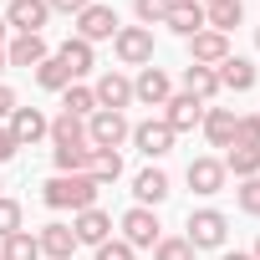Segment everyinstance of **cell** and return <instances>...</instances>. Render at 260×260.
Segmentation results:
<instances>
[{
  "mask_svg": "<svg viewBox=\"0 0 260 260\" xmlns=\"http://www.w3.org/2000/svg\"><path fill=\"white\" fill-rule=\"evenodd\" d=\"M16 230H21V204L0 194V240H6V235H16Z\"/></svg>",
  "mask_w": 260,
  "mask_h": 260,
  "instance_id": "obj_37",
  "label": "cell"
},
{
  "mask_svg": "<svg viewBox=\"0 0 260 260\" xmlns=\"http://www.w3.org/2000/svg\"><path fill=\"white\" fill-rule=\"evenodd\" d=\"M6 31H11V26H6V16H0V46H6Z\"/></svg>",
  "mask_w": 260,
  "mask_h": 260,
  "instance_id": "obj_42",
  "label": "cell"
},
{
  "mask_svg": "<svg viewBox=\"0 0 260 260\" xmlns=\"http://www.w3.org/2000/svg\"><path fill=\"white\" fill-rule=\"evenodd\" d=\"M87 174H92L102 189L117 184V179H122V153H117V148H92V169H87Z\"/></svg>",
  "mask_w": 260,
  "mask_h": 260,
  "instance_id": "obj_26",
  "label": "cell"
},
{
  "mask_svg": "<svg viewBox=\"0 0 260 260\" xmlns=\"http://www.w3.org/2000/svg\"><path fill=\"white\" fill-rule=\"evenodd\" d=\"M184 179H189V189H194V194H204V199H209V194H219V189H224V179H230V174H224V164H219V158H194Z\"/></svg>",
  "mask_w": 260,
  "mask_h": 260,
  "instance_id": "obj_17",
  "label": "cell"
},
{
  "mask_svg": "<svg viewBox=\"0 0 260 260\" xmlns=\"http://www.w3.org/2000/svg\"><path fill=\"white\" fill-rule=\"evenodd\" d=\"M164 122L174 127V133H194V127L204 122V102L189 97V92H174V97L164 102Z\"/></svg>",
  "mask_w": 260,
  "mask_h": 260,
  "instance_id": "obj_10",
  "label": "cell"
},
{
  "mask_svg": "<svg viewBox=\"0 0 260 260\" xmlns=\"http://www.w3.org/2000/svg\"><path fill=\"white\" fill-rule=\"evenodd\" d=\"M0 260H41V245H36V235H31V230H16V235H6V245H0Z\"/></svg>",
  "mask_w": 260,
  "mask_h": 260,
  "instance_id": "obj_28",
  "label": "cell"
},
{
  "mask_svg": "<svg viewBox=\"0 0 260 260\" xmlns=\"http://www.w3.org/2000/svg\"><path fill=\"white\" fill-rule=\"evenodd\" d=\"M36 82H41L46 92H67V87H72V72H67V67H61V56L51 51V56L36 67Z\"/></svg>",
  "mask_w": 260,
  "mask_h": 260,
  "instance_id": "obj_29",
  "label": "cell"
},
{
  "mask_svg": "<svg viewBox=\"0 0 260 260\" xmlns=\"http://www.w3.org/2000/svg\"><path fill=\"white\" fill-rule=\"evenodd\" d=\"M51 164H56V174H87L92 169V148H56Z\"/></svg>",
  "mask_w": 260,
  "mask_h": 260,
  "instance_id": "obj_31",
  "label": "cell"
},
{
  "mask_svg": "<svg viewBox=\"0 0 260 260\" xmlns=\"http://www.w3.org/2000/svg\"><path fill=\"white\" fill-rule=\"evenodd\" d=\"M46 56H51V51H46L41 36H16V41L6 46V61H11V67H26V72H36Z\"/></svg>",
  "mask_w": 260,
  "mask_h": 260,
  "instance_id": "obj_22",
  "label": "cell"
},
{
  "mask_svg": "<svg viewBox=\"0 0 260 260\" xmlns=\"http://www.w3.org/2000/svg\"><path fill=\"white\" fill-rule=\"evenodd\" d=\"M224 235H230V219L219 214V209H189V245L194 250H219L224 245Z\"/></svg>",
  "mask_w": 260,
  "mask_h": 260,
  "instance_id": "obj_5",
  "label": "cell"
},
{
  "mask_svg": "<svg viewBox=\"0 0 260 260\" xmlns=\"http://www.w3.org/2000/svg\"><path fill=\"white\" fill-rule=\"evenodd\" d=\"M77 36H82L87 46L112 41V36H117V11H112V6H97V0H92V6L77 16Z\"/></svg>",
  "mask_w": 260,
  "mask_h": 260,
  "instance_id": "obj_9",
  "label": "cell"
},
{
  "mask_svg": "<svg viewBox=\"0 0 260 260\" xmlns=\"http://www.w3.org/2000/svg\"><path fill=\"white\" fill-rule=\"evenodd\" d=\"M214 77H219V92H250V87H255V67H250L245 56H224V61L214 67Z\"/></svg>",
  "mask_w": 260,
  "mask_h": 260,
  "instance_id": "obj_20",
  "label": "cell"
},
{
  "mask_svg": "<svg viewBox=\"0 0 260 260\" xmlns=\"http://www.w3.org/2000/svg\"><path fill=\"white\" fill-rule=\"evenodd\" d=\"M204 6H224V0H204Z\"/></svg>",
  "mask_w": 260,
  "mask_h": 260,
  "instance_id": "obj_45",
  "label": "cell"
},
{
  "mask_svg": "<svg viewBox=\"0 0 260 260\" xmlns=\"http://www.w3.org/2000/svg\"><path fill=\"white\" fill-rule=\"evenodd\" d=\"M72 235H77V245H102V240H112V214H102L97 204L92 209H82L77 219H72Z\"/></svg>",
  "mask_w": 260,
  "mask_h": 260,
  "instance_id": "obj_15",
  "label": "cell"
},
{
  "mask_svg": "<svg viewBox=\"0 0 260 260\" xmlns=\"http://www.w3.org/2000/svg\"><path fill=\"white\" fill-rule=\"evenodd\" d=\"M219 164H224V174H235V179H255V174H260V148H240V143H230V153H224Z\"/></svg>",
  "mask_w": 260,
  "mask_h": 260,
  "instance_id": "obj_27",
  "label": "cell"
},
{
  "mask_svg": "<svg viewBox=\"0 0 260 260\" xmlns=\"http://www.w3.org/2000/svg\"><path fill=\"white\" fill-rule=\"evenodd\" d=\"M6 127H11V138H16L21 148H36L41 138H51V117H46L41 107H16V112L6 117Z\"/></svg>",
  "mask_w": 260,
  "mask_h": 260,
  "instance_id": "obj_7",
  "label": "cell"
},
{
  "mask_svg": "<svg viewBox=\"0 0 260 260\" xmlns=\"http://www.w3.org/2000/svg\"><path fill=\"white\" fill-rule=\"evenodd\" d=\"M6 67H11V61H6V46H0V72H6Z\"/></svg>",
  "mask_w": 260,
  "mask_h": 260,
  "instance_id": "obj_43",
  "label": "cell"
},
{
  "mask_svg": "<svg viewBox=\"0 0 260 260\" xmlns=\"http://www.w3.org/2000/svg\"><path fill=\"white\" fill-rule=\"evenodd\" d=\"M36 245H41V260H72L77 255V235H72V224H41L36 230Z\"/></svg>",
  "mask_w": 260,
  "mask_h": 260,
  "instance_id": "obj_13",
  "label": "cell"
},
{
  "mask_svg": "<svg viewBox=\"0 0 260 260\" xmlns=\"http://www.w3.org/2000/svg\"><path fill=\"white\" fill-rule=\"evenodd\" d=\"M255 46H260V26H255Z\"/></svg>",
  "mask_w": 260,
  "mask_h": 260,
  "instance_id": "obj_46",
  "label": "cell"
},
{
  "mask_svg": "<svg viewBox=\"0 0 260 260\" xmlns=\"http://www.w3.org/2000/svg\"><path fill=\"white\" fill-rule=\"evenodd\" d=\"M250 255H255V260H260V240H255V250H250Z\"/></svg>",
  "mask_w": 260,
  "mask_h": 260,
  "instance_id": "obj_44",
  "label": "cell"
},
{
  "mask_svg": "<svg viewBox=\"0 0 260 260\" xmlns=\"http://www.w3.org/2000/svg\"><path fill=\"white\" fill-rule=\"evenodd\" d=\"M235 143H240V148H260V112L235 117Z\"/></svg>",
  "mask_w": 260,
  "mask_h": 260,
  "instance_id": "obj_34",
  "label": "cell"
},
{
  "mask_svg": "<svg viewBox=\"0 0 260 260\" xmlns=\"http://www.w3.org/2000/svg\"><path fill=\"white\" fill-rule=\"evenodd\" d=\"M46 6H51V16H82L92 0H46Z\"/></svg>",
  "mask_w": 260,
  "mask_h": 260,
  "instance_id": "obj_38",
  "label": "cell"
},
{
  "mask_svg": "<svg viewBox=\"0 0 260 260\" xmlns=\"http://www.w3.org/2000/svg\"><path fill=\"white\" fill-rule=\"evenodd\" d=\"M127 133H133V127H127V117H122V112L97 107V112L87 117V143H92V148H122V143H127Z\"/></svg>",
  "mask_w": 260,
  "mask_h": 260,
  "instance_id": "obj_6",
  "label": "cell"
},
{
  "mask_svg": "<svg viewBox=\"0 0 260 260\" xmlns=\"http://www.w3.org/2000/svg\"><path fill=\"white\" fill-rule=\"evenodd\" d=\"M61 112H72V117H92V112H97V97H92V87L72 82V87L61 92Z\"/></svg>",
  "mask_w": 260,
  "mask_h": 260,
  "instance_id": "obj_30",
  "label": "cell"
},
{
  "mask_svg": "<svg viewBox=\"0 0 260 260\" xmlns=\"http://www.w3.org/2000/svg\"><path fill=\"white\" fill-rule=\"evenodd\" d=\"M16 107H21V102H16V92H11L6 82H0V122H6V117H11Z\"/></svg>",
  "mask_w": 260,
  "mask_h": 260,
  "instance_id": "obj_40",
  "label": "cell"
},
{
  "mask_svg": "<svg viewBox=\"0 0 260 260\" xmlns=\"http://www.w3.org/2000/svg\"><path fill=\"white\" fill-rule=\"evenodd\" d=\"M153 260H194V245H189L184 235H164V240L153 245Z\"/></svg>",
  "mask_w": 260,
  "mask_h": 260,
  "instance_id": "obj_32",
  "label": "cell"
},
{
  "mask_svg": "<svg viewBox=\"0 0 260 260\" xmlns=\"http://www.w3.org/2000/svg\"><path fill=\"white\" fill-rule=\"evenodd\" d=\"M224 56H235V51H230V36H219V31H209V26H204L199 36H189V61H194V67H219Z\"/></svg>",
  "mask_w": 260,
  "mask_h": 260,
  "instance_id": "obj_12",
  "label": "cell"
},
{
  "mask_svg": "<svg viewBox=\"0 0 260 260\" xmlns=\"http://www.w3.org/2000/svg\"><path fill=\"white\" fill-rule=\"evenodd\" d=\"M127 138H133V148H138L148 164H158V158H169V153H174V138H179V133H174L164 117H148V122H138Z\"/></svg>",
  "mask_w": 260,
  "mask_h": 260,
  "instance_id": "obj_4",
  "label": "cell"
},
{
  "mask_svg": "<svg viewBox=\"0 0 260 260\" xmlns=\"http://www.w3.org/2000/svg\"><path fill=\"white\" fill-rule=\"evenodd\" d=\"M112 51H117V61L122 67H153V31L148 26H117V36H112Z\"/></svg>",
  "mask_w": 260,
  "mask_h": 260,
  "instance_id": "obj_2",
  "label": "cell"
},
{
  "mask_svg": "<svg viewBox=\"0 0 260 260\" xmlns=\"http://www.w3.org/2000/svg\"><path fill=\"white\" fill-rule=\"evenodd\" d=\"M16 153H21V143L11 138V127H0V164H11Z\"/></svg>",
  "mask_w": 260,
  "mask_h": 260,
  "instance_id": "obj_39",
  "label": "cell"
},
{
  "mask_svg": "<svg viewBox=\"0 0 260 260\" xmlns=\"http://www.w3.org/2000/svg\"><path fill=\"white\" fill-rule=\"evenodd\" d=\"M204 138H209V148H230L235 143V107H204Z\"/></svg>",
  "mask_w": 260,
  "mask_h": 260,
  "instance_id": "obj_19",
  "label": "cell"
},
{
  "mask_svg": "<svg viewBox=\"0 0 260 260\" xmlns=\"http://www.w3.org/2000/svg\"><path fill=\"white\" fill-rule=\"evenodd\" d=\"M219 260H255V255H250V250H224Z\"/></svg>",
  "mask_w": 260,
  "mask_h": 260,
  "instance_id": "obj_41",
  "label": "cell"
},
{
  "mask_svg": "<svg viewBox=\"0 0 260 260\" xmlns=\"http://www.w3.org/2000/svg\"><path fill=\"white\" fill-rule=\"evenodd\" d=\"M97 194H102V184H97L92 174H51V179L41 184L46 209H72V214L92 209V204H97Z\"/></svg>",
  "mask_w": 260,
  "mask_h": 260,
  "instance_id": "obj_1",
  "label": "cell"
},
{
  "mask_svg": "<svg viewBox=\"0 0 260 260\" xmlns=\"http://www.w3.org/2000/svg\"><path fill=\"white\" fill-rule=\"evenodd\" d=\"M92 97H97V107L122 112L127 102H133V82H127L122 72H102V77H97V87H92Z\"/></svg>",
  "mask_w": 260,
  "mask_h": 260,
  "instance_id": "obj_14",
  "label": "cell"
},
{
  "mask_svg": "<svg viewBox=\"0 0 260 260\" xmlns=\"http://www.w3.org/2000/svg\"><path fill=\"white\" fill-rule=\"evenodd\" d=\"M56 56H61V67H67V72H72V82H77V77H87V72H92V67H97V56H92V46H87V41H82V36H67V41H61V51H56Z\"/></svg>",
  "mask_w": 260,
  "mask_h": 260,
  "instance_id": "obj_23",
  "label": "cell"
},
{
  "mask_svg": "<svg viewBox=\"0 0 260 260\" xmlns=\"http://www.w3.org/2000/svg\"><path fill=\"white\" fill-rule=\"evenodd\" d=\"M169 6L174 0H133V16H138V26H164Z\"/></svg>",
  "mask_w": 260,
  "mask_h": 260,
  "instance_id": "obj_33",
  "label": "cell"
},
{
  "mask_svg": "<svg viewBox=\"0 0 260 260\" xmlns=\"http://www.w3.org/2000/svg\"><path fill=\"white\" fill-rule=\"evenodd\" d=\"M235 204H240L245 214H255V219H260V174H255V179H240V189H235Z\"/></svg>",
  "mask_w": 260,
  "mask_h": 260,
  "instance_id": "obj_35",
  "label": "cell"
},
{
  "mask_svg": "<svg viewBox=\"0 0 260 260\" xmlns=\"http://www.w3.org/2000/svg\"><path fill=\"white\" fill-rule=\"evenodd\" d=\"M174 97V87H169V72L164 67H143L138 77H133V102H143V107H164Z\"/></svg>",
  "mask_w": 260,
  "mask_h": 260,
  "instance_id": "obj_11",
  "label": "cell"
},
{
  "mask_svg": "<svg viewBox=\"0 0 260 260\" xmlns=\"http://www.w3.org/2000/svg\"><path fill=\"white\" fill-rule=\"evenodd\" d=\"M164 26L174 31V36H199L204 31V6H199V0H174V6H169V16H164Z\"/></svg>",
  "mask_w": 260,
  "mask_h": 260,
  "instance_id": "obj_16",
  "label": "cell"
},
{
  "mask_svg": "<svg viewBox=\"0 0 260 260\" xmlns=\"http://www.w3.org/2000/svg\"><path fill=\"white\" fill-rule=\"evenodd\" d=\"M97 260H138V250L127 245V240H117V235H112V240H102V245H97Z\"/></svg>",
  "mask_w": 260,
  "mask_h": 260,
  "instance_id": "obj_36",
  "label": "cell"
},
{
  "mask_svg": "<svg viewBox=\"0 0 260 260\" xmlns=\"http://www.w3.org/2000/svg\"><path fill=\"white\" fill-rule=\"evenodd\" d=\"M169 194H174V184H169V174H164L158 164H153V169H143V174L133 179V199H138L143 209H153V204H164Z\"/></svg>",
  "mask_w": 260,
  "mask_h": 260,
  "instance_id": "obj_18",
  "label": "cell"
},
{
  "mask_svg": "<svg viewBox=\"0 0 260 260\" xmlns=\"http://www.w3.org/2000/svg\"><path fill=\"white\" fill-rule=\"evenodd\" d=\"M184 92L199 97V102L209 107V102L219 97V77H214V67H194V61H189V67H184Z\"/></svg>",
  "mask_w": 260,
  "mask_h": 260,
  "instance_id": "obj_24",
  "label": "cell"
},
{
  "mask_svg": "<svg viewBox=\"0 0 260 260\" xmlns=\"http://www.w3.org/2000/svg\"><path fill=\"white\" fill-rule=\"evenodd\" d=\"M51 143H56V148H92V143H87V117L56 112V117H51Z\"/></svg>",
  "mask_w": 260,
  "mask_h": 260,
  "instance_id": "obj_21",
  "label": "cell"
},
{
  "mask_svg": "<svg viewBox=\"0 0 260 260\" xmlns=\"http://www.w3.org/2000/svg\"><path fill=\"white\" fill-rule=\"evenodd\" d=\"M51 21V6L46 0H11L6 6V26L16 36H41V26Z\"/></svg>",
  "mask_w": 260,
  "mask_h": 260,
  "instance_id": "obj_8",
  "label": "cell"
},
{
  "mask_svg": "<svg viewBox=\"0 0 260 260\" xmlns=\"http://www.w3.org/2000/svg\"><path fill=\"white\" fill-rule=\"evenodd\" d=\"M117 240H127V245H133V250H153L158 240H164V224H158V214L153 209H143V204H133V209H127L122 219H117Z\"/></svg>",
  "mask_w": 260,
  "mask_h": 260,
  "instance_id": "obj_3",
  "label": "cell"
},
{
  "mask_svg": "<svg viewBox=\"0 0 260 260\" xmlns=\"http://www.w3.org/2000/svg\"><path fill=\"white\" fill-rule=\"evenodd\" d=\"M245 21V0H224V6H204V26L209 31H219V36H230L235 26Z\"/></svg>",
  "mask_w": 260,
  "mask_h": 260,
  "instance_id": "obj_25",
  "label": "cell"
}]
</instances>
